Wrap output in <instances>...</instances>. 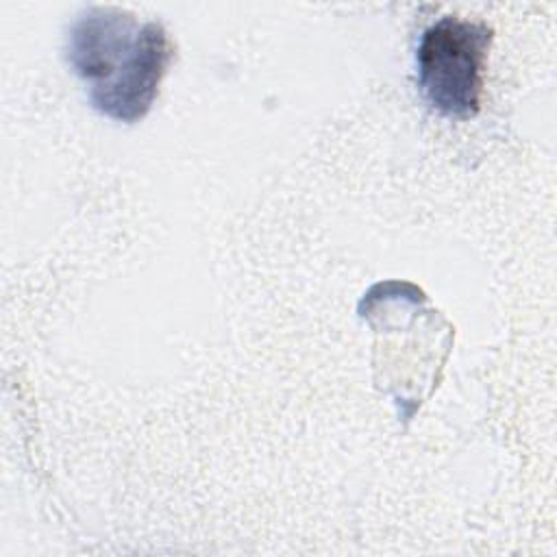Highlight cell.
<instances>
[{
  "mask_svg": "<svg viewBox=\"0 0 557 557\" xmlns=\"http://www.w3.org/2000/svg\"><path fill=\"white\" fill-rule=\"evenodd\" d=\"M172 57L159 22H139L117 7L87 9L67 35V61L91 107L115 122L133 124L150 111Z\"/></svg>",
  "mask_w": 557,
  "mask_h": 557,
  "instance_id": "1",
  "label": "cell"
},
{
  "mask_svg": "<svg viewBox=\"0 0 557 557\" xmlns=\"http://www.w3.org/2000/svg\"><path fill=\"white\" fill-rule=\"evenodd\" d=\"M492 30L481 22L444 15L420 35L418 85L442 115L468 120L481 109Z\"/></svg>",
  "mask_w": 557,
  "mask_h": 557,
  "instance_id": "2",
  "label": "cell"
}]
</instances>
